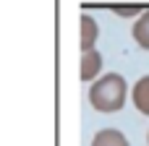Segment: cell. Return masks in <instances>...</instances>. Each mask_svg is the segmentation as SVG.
Listing matches in <instances>:
<instances>
[{
    "label": "cell",
    "instance_id": "cell-1",
    "mask_svg": "<svg viewBox=\"0 0 149 146\" xmlns=\"http://www.w3.org/2000/svg\"><path fill=\"white\" fill-rule=\"evenodd\" d=\"M128 97V84L120 73H105L100 76L89 89V104L97 112H118L123 110Z\"/></svg>",
    "mask_w": 149,
    "mask_h": 146
},
{
    "label": "cell",
    "instance_id": "cell-2",
    "mask_svg": "<svg viewBox=\"0 0 149 146\" xmlns=\"http://www.w3.org/2000/svg\"><path fill=\"white\" fill-rule=\"evenodd\" d=\"M100 71H102V55L94 50H84L81 52V81H97L100 78Z\"/></svg>",
    "mask_w": 149,
    "mask_h": 146
},
{
    "label": "cell",
    "instance_id": "cell-3",
    "mask_svg": "<svg viewBox=\"0 0 149 146\" xmlns=\"http://www.w3.org/2000/svg\"><path fill=\"white\" fill-rule=\"evenodd\" d=\"M131 99H134V107H136L141 115H147V118H149V76H141V78L134 84V89H131Z\"/></svg>",
    "mask_w": 149,
    "mask_h": 146
},
{
    "label": "cell",
    "instance_id": "cell-4",
    "mask_svg": "<svg viewBox=\"0 0 149 146\" xmlns=\"http://www.w3.org/2000/svg\"><path fill=\"white\" fill-rule=\"evenodd\" d=\"M92 146H131V144H128V138L118 128H102V131L94 133Z\"/></svg>",
    "mask_w": 149,
    "mask_h": 146
},
{
    "label": "cell",
    "instance_id": "cell-5",
    "mask_svg": "<svg viewBox=\"0 0 149 146\" xmlns=\"http://www.w3.org/2000/svg\"><path fill=\"white\" fill-rule=\"evenodd\" d=\"M81 52L84 50H94V42H97V37H100V26H97V21L92 18V16H84L81 13Z\"/></svg>",
    "mask_w": 149,
    "mask_h": 146
},
{
    "label": "cell",
    "instance_id": "cell-6",
    "mask_svg": "<svg viewBox=\"0 0 149 146\" xmlns=\"http://www.w3.org/2000/svg\"><path fill=\"white\" fill-rule=\"evenodd\" d=\"M134 39L139 42V47L149 50V10H141V16L134 24Z\"/></svg>",
    "mask_w": 149,
    "mask_h": 146
},
{
    "label": "cell",
    "instance_id": "cell-7",
    "mask_svg": "<svg viewBox=\"0 0 149 146\" xmlns=\"http://www.w3.org/2000/svg\"><path fill=\"white\" fill-rule=\"evenodd\" d=\"M115 13H118V16H134V13H139V8H118ZM139 16H141V13H139Z\"/></svg>",
    "mask_w": 149,
    "mask_h": 146
}]
</instances>
